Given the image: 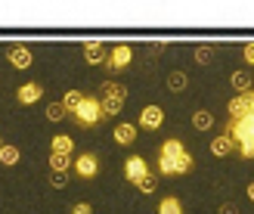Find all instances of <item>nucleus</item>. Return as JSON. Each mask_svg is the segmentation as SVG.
<instances>
[{
    "label": "nucleus",
    "instance_id": "f257e3e1",
    "mask_svg": "<svg viewBox=\"0 0 254 214\" xmlns=\"http://www.w3.org/2000/svg\"><path fill=\"white\" fill-rule=\"evenodd\" d=\"M236 140L239 149H254V115H245V118H236L226 131Z\"/></svg>",
    "mask_w": 254,
    "mask_h": 214
},
{
    "label": "nucleus",
    "instance_id": "f03ea898",
    "mask_svg": "<svg viewBox=\"0 0 254 214\" xmlns=\"http://www.w3.org/2000/svg\"><path fill=\"white\" fill-rule=\"evenodd\" d=\"M74 118H78L81 128H93V124H96V121H103L106 115H103V106H99V99L87 96L84 103H81V109L74 112Z\"/></svg>",
    "mask_w": 254,
    "mask_h": 214
},
{
    "label": "nucleus",
    "instance_id": "7ed1b4c3",
    "mask_svg": "<svg viewBox=\"0 0 254 214\" xmlns=\"http://www.w3.org/2000/svg\"><path fill=\"white\" fill-rule=\"evenodd\" d=\"M158 171L161 174H186V171H192V155L183 152L180 158H161L158 155Z\"/></svg>",
    "mask_w": 254,
    "mask_h": 214
},
{
    "label": "nucleus",
    "instance_id": "20e7f679",
    "mask_svg": "<svg viewBox=\"0 0 254 214\" xmlns=\"http://www.w3.org/2000/svg\"><path fill=\"white\" fill-rule=\"evenodd\" d=\"M146 174H149V165H146V158H139V155H130V158H127V165H124V177L130 180L133 186H136L139 180H143Z\"/></svg>",
    "mask_w": 254,
    "mask_h": 214
},
{
    "label": "nucleus",
    "instance_id": "39448f33",
    "mask_svg": "<svg viewBox=\"0 0 254 214\" xmlns=\"http://www.w3.org/2000/svg\"><path fill=\"white\" fill-rule=\"evenodd\" d=\"M164 124V112L158 106H146L143 112H139V128H146V131H158Z\"/></svg>",
    "mask_w": 254,
    "mask_h": 214
},
{
    "label": "nucleus",
    "instance_id": "423d86ee",
    "mask_svg": "<svg viewBox=\"0 0 254 214\" xmlns=\"http://www.w3.org/2000/svg\"><path fill=\"white\" fill-rule=\"evenodd\" d=\"M130 47H124V44H118L115 50H112V53H109V59H106V66L112 69V71H121V69H127V66H130Z\"/></svg>",
    "mask_w": 254,
    "mask_h": 214
},
{
    "label": "nucleus",
    "instance_id": "0eeeda50",
    "mask_svg": "<svg viewBox=\"0 0 254 214\" xmlns=\"http://www.w3.org/2000/svg\"><path fill=\"white\" fill-rule=\"evenodd\" d=\"M96 171H99V158L96 155H81L78 161H74V174L78 177H84V180H90V177H96Z\"/></svg>",
    "mask_w": 254,
    "mask_h": 214
},
{
    "label": "nucleus",
    "instance_id": "6e6552de",
    "mask_svg": "<svg viewBox=\"0 0 254 214\" xmlns=\"http://www.w3.org/2000/svg\"><path fill=\"white\" fill-rule=\"evenodd\" d=\"M251 93H254V90H251ZM251 93H236V96L230 99V115H233V121L251 115Z\"/></svg>",
    "mask_w": 254,
    "mask_h": 214
},
{
    "label": "nucleus",
    "instance_id": "1a4fd4ad",
    "mask_svg": "<svg viewBox=\"0 0 254 214\" xmlns=\"http://www.w3.org/2000/svg\"><path fill=\"white\" fill-rule=\"evenodd\" d=\"M41 96H44V87H41V84H22L19 93H16V99H19L22 106H31V103H37Z\"/></svg>",
    "mask_w": 254,
    "mask_h": 214
},
{
    "label": "nucleus",
    "instance_id": "9d476101",
    "mask_svg": "<svg viewBox=\"0 0 254 214\" xmlns=\"http://www.w3.org/2000/svg\"><path fill=\"white\" fill-rule=\"evenodd\" d=\"M84 59L90 62V66H99V62H106L109 56H106V47L99 44V41H87L84 44Z\"/></svg>",
    "mask_w": 254,
    "mask_h": 214
},
{
    "label": "nucleus",
    "instance_id": "9b49d317",
    "mask_svg": "<svg viewBox=\"0 0 254 214\" xmlns=\"http://www.w3.org/2000/svg\"><path fill=\"white\" fill-rule=\"evenodd\" d=\"M6 59H9L12 69H28V66H31V50H25V47H9Z\"/></svg>",
    "mask_w": 254,
    "mask_h": 214
},
{
    "label": "nucleus",
    "instance_id": "f8f14e48",
    "mask_svg": "<svg viewBox=\"0 0 254 214\" xmlns=\"http://www.w3.org/2000/svg\"><path fill=\"white\" fill-rule=\"evenodd\" d=\"M233 149H236V140H233L230 134H223V137H214V140H211V152H214V155H230Z\"/></svg>",
    "mask_w": 254,
    "mask_h": 214
},
{
    "label": "nucleus",
    "instance_id": "ddd939ff",
    "mask_svg": "<svg viewBox=\"0 0 254 214\" xmlns=\"http://www.w3.org/2000/svg\"><path fill=\"white\" fill-rule=\"evenodd\" d=\"M230 84L236 87V93H251V87H254V81H251V74H248L245 69H239V71H233V78H230Z\"/></svg>",
    "mask_w": 254,
    "mask_h": 214
},
{
    "label": "nucleus",
    "instance_id": "4468645a",
    "mask_svg": "<svg viewBox=\"0 0 254 214\" xmlns=\"http://www.w3.org/2000/svg\"><path fill=\"white\" fill-rule=\"evenodd\" d=\"M71 149H74V140L68 134H56L53 143H50V152H59V155H71Z\"/></svg>",
    "mask_w": 254,
    "mask_h": 214
},
{
    "label": "nucleus",
    "instance_id": "2eb2a0df",
    "mask_svg": "<svg viewBox=\"0 0 254 214\" xmlns=\"http://www.w3.org/2000/svg\"><path fill=\"white\" fill-rule=\"evenodd\" d=\"M115 140L121 143V146H130L133 140H136V128H133V124H118V128H115Z\"/></svg>",
    "mask_w": 254,
    "mask_h": 214
},
{
    "label": "nucleus",
    "instance_id": "dca6fc26",
    "mask_svg": "<svg viewBox=\"0 0 254 214\" xmlns=\"http://www.w3.org/2000/svg\"><path fill=\"white\" fill-rule=\"evenodd\" d=\"M192 128L195 131H211L214 128V115H211V112H205V109L192 112Z\"/></svg>",
    "mask_w": 254,
    "mask_h": 214
},
{
    "label": "nucleus",
    "instance_id": "f3484780",
    "mask_svg": "<svg viewBox=\"0 0 254 214\" xmlns=\"http://www.w3.org/2000/svg\"><path fill=\"white\" fill-rule=\"evenodd\" d=\"M103 96H106V99H118V103H124V99H127V90H124L121 84H115V81H106V84H103Z\"/></svg>",
    "mask_w": 254,
    "mask_h": 214
},
{
    "label": "nucleus",
    "instance_id": "a211bd4d",
    "mask_svg": "<svg viewBox=\"0 0 254 214\" xmlns=\"http://www.w3.org/2000/svg\"><path fill=\"white\" fill-rule=\"evenodd\" d=\"M84 99H87V96H84L81 90H68L65 96H62V106H65V109L71 112V115H74V112L81 109V103H84Z\"/></svg>",
    "mask_w": 254,
    "mask_h": 214
},
{
    "label": "nucleus",
    "instance_id": "6ab92c4d",
    "mask_svg": "<svg viewBox=\"0 0 254 214\" xmlns=\"http://www.w3.org/2000/svg\"><path fill=\"white\" fill-rule=\"evenodd\" d=\"M68 168H71V155L50 152V171H62V174H68Z\"/></svg>",
    "mask_w": 254,
    "mask_h": 214
},
{
    "label": "nucleus",
    "instance_id": "aec40b11",
    "mask_svg": "<svg viewBox=\"0 0 254 214\" xmlns=\"http://www.w3.org/2000/svg\"><path fill=\"white\" fill-rule=\"evenodd\" d=\"M214 56H217V47H211V44L195 47V62H198V66H208V62H214Z\"/></svg>",
    "mask_w": 254,
    "mask_h": 214
},
{
    "label": "nucleus",
    "instance_id": "412c9836",
    "mask_svg": "<svg viewBox=\"0 0 254 214\" xmlns=\"http://www.w3.org/2000/svg\"><path fill=\"white\" fill-rule=\"evenodd\" d=\"M186 84H189V78H186V71H171L168 74V87L174 93H180V90H186Z\"/></svg>",
    "mask_w": 254,
    "mask_h": 214
},
{
    "label": "nucleus",
    "instance_id": "4be33fe9",
    "mask_svg": "<svg viewBox=\"0 0 254 214\" xmlns=\"http://www.w3.org/2000/svg\"><path fill=\"white\" fill-rule=\"evenodd\" d=\"M158 214H183V205H180V199H161V205H158Z\"/></svg>",
    "mask_w": 254,
    "mask_h": 214
},
{
    "label": "nucleus",
    "instance_id": "5701e85b",
    "mask_svg": "<svg viewBox=\"0 0 254 214\" xmlns=\"http://www.w3.org/2000/svg\"><path fill=\"white\" fill-rule=\"evenodd\" d=\"M0 161H3V165L6 168H12V165H16V161H19V146H3V149H0Z\"/></svg>",
    "mask_w": 254,
    "mask_h": 214
},
{
    "label": "nucleus",
    "instance_id": "b1692460",
    "mask_svg": "<svg viewBox=\"0 0 254 214\" xmlns=\"http://www.w3.org/2000/svg\"><path fill=\"white\" fill-rule=\"evenodd\" d=\"M47 118H50V121H65V118H68V109L62 106V103H50V106H47Z\"/></svg>",
    "mask_w": 254,
    "mask_h": 214
},
{
    "label": "nucleus",
    "instance_id": "393cba45",
    "mask_svg": "<svg viewBox=\"0 0 254 214\" xmlns=\"http://www.w3.org/2000/svg\"><path fill=\"white\" fill-rule=\"evenodd\" d=\"M136 190H139V193H146V196H152V193L158 190V180H155V174H146V177L136 183Z\"/></svg>",
    "mask_w": 254,
    "mask_h": 214
},
{
    "label": "nucleus",
    "instance_id": "a878e982",
    "mask_svg": "<svg viewBox=\"0 0 254 214\" xmlns=\"http://www.w3.org/2000/svg\"><path fill=\"white\" fill-rule=\"evenodd\" d=\"M99 106H103V115L109 118V115H118L124 103H118V99H103V103H99Z\"/></svg>",
    "mask_w": 254,
    "mask_h": 214
},
{
    "label": "nucleus",
    "instance_id": "bb28decb",
    "mask_svg": "<svg viewBox=\"0 0 254 214\" xmlns=\"http://www.w3.org/2000/svg\"><path fill=\"white\" fill-rule=\"evenodd\" d=\"M50 186H56V190H65V186H68V174L53 171V177H50Z\"/></svg>",
    "mask_w": 254,
    "mask_h": 214
},
{
    "label": "nucleus",
    "instance_id": "cd10ccee",
    "mask_svg": "<svg viewBox=\"0 0 254 214\" xmlns=\"http://www.w3.org/2000/svg\"><path fill=\"white\" fill-rule=\"evenodd\" d=\"M71 214H93V208L87 205V202H78V205L71 208Z\"/></svg>",
    "mask_w": 254,
    "mask_h": 214
},
{
    "label": "nucleus",
    "instance_id": "c85d7f7f",
    "mask_svg": "<svg viewBox=\"0 0 254 214\" xmlns=\"http://www.w3.org/2000/svg\"><path fill=\"white\" fill-rule=\"evenodd\" d=\"M161 53H164V44H161V41L149 47V56H152V59H155V56H161Z\"/></svg>",
    "mask_w": 254,
    "mask_h": 214
},
{
    "label": "nucleus",
    "instance_id": "c756f323",
    "mask_svg": "<svg viewBox=\"0 0 254 214\" xmlns=\"http://www.w3.org/2000/svg\"><path fill=\"white\" fill-rule=\"evenodd\" d=\"M245 62H251V66H254V41L245 44Z\"/></svg>",
    "mask_w": 254,
    "mask_h": 214
},
{
    "label": "nucleus",
    "instance_id": "7c9ffc66",
    "mask_svg": "<svg viewBox=\"0 0 254 214\" xmlns=\"http://www.w3.org/2000/svg\"><path fill=\"white\" fill-rule=\"evenodd\" d=\"M220 214H239V208L233 202H226V205H220Z\"/></svg>",
    "mask_w": 254,
    "mask_h": 214
},
{
    "label": "nucleus",
    "instance_id": "2f4dec72",
    "mask_svg": "<svg viewBox=\"0 0 254 214\" xmlns=\"http://www.w3.org/2000/svg\"><path fill=\"white\" fill-rule=\"evenodd\" d=\"M248 199H251V202H254V183L248 186Z\"/></svg>",
    "mask_w": 254,
    "mask_h": 214
},
{
    "label": "nucleus",
    "instance_id": "473e14b6",
    "mask_svg": "<svg viewBox=\"0 0 254 214\" xmlns=\"http://www.w3.org/2000/svg\"><path fill=\"white\" fill-rule=\"evenodd\" d=\"M251 115H254V93H251Z\"/></svg>",
    "mask_w": 254,
    "mask_h": 214
},
{
    "label": "nucleus",
    "instance_id": "72a5a7b5",
    "mask_svg": "<svg viewBox=\"0 0 254 214\" xmlns=\"http://www.w3.org/2000/svg\"><path fill=\"white\" fill-rule=\"evenodd\" d=\"M3 146H6V143H3V140H0V149H3Z\"/></svg>",
    "mask_w": 254,
    "mask_h": 214
},
{
    "label": "nucleus",
    "instance_id": "f704fd0d",
    "mask_svg": "<svg viewBox=\"0 0 254 214\" xmlns=\"http://www.w3.org/2000/svg\"><path fill=\"white\" fill-rule=\"evenodd\" d=\"M251 81H254V74H251Z\"/></svg>",
    "mask_w": 254,
    "mask_h": 214
}]
</instances>
